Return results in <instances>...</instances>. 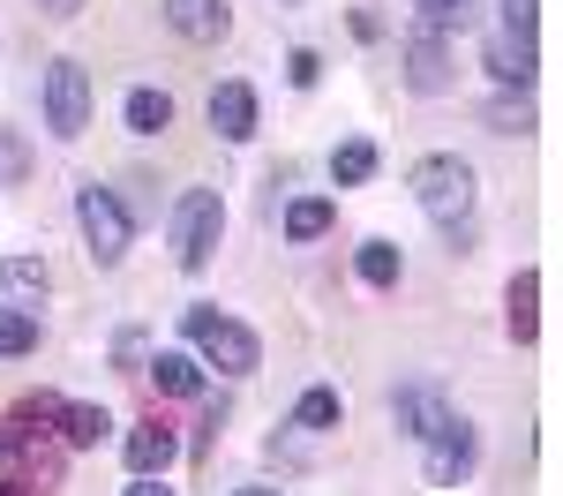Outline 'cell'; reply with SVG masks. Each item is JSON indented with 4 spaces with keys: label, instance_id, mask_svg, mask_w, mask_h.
Instances as JSON below:
<instances>
[{
    "label": "cell",
    "instance_id": "cell-25",
    "mask_svg": "<svg viewBox=\"0 0 563 496\" xmlns=\"http://www.w3.org/2000/svg\"><path fill=\"white\" fill-rule=\"evenodd\" d=\"M60 392H31V399H15V429H31V421H60Z\"/></svg>",
    "mask_w": 563,
    "mask_h": 496
},
{
    "label": "cell",
    "instance_id": "cell-10",
    "mask_svg": "<svg viewBox=\"0 0 563 496\" xmlns=\"http://www.w3.org/2000/svg\"><path fill=\"white\" fill-rule=\"evenodd\" d=\"M174 451H180V437L151 414V421H135L129 437H121V459H129V474H166L174 466Z\"/></svg>",
    "mask_w": 563,
    "mask_h": 496
},
{
    "label": "cell",
    "instance_id": "cell-27",
    "mask_svg": "<svg viewBox=\"0 0 563 496\" xmlns=\"http://www.w3.org/2000/svg\"><path fill=\"white\" fill-rule=\"evenodd\" d=\"M286 76H294V90H316V76H323V60H316L308 45H294V53H286Z\"/></svg>",
    "mask_w": 563,
    "mask_h": 496
},
{
    "label": "cell",
    "instance_id": "cell-21",
    "mask_svg": "<svg viewBox=\"0 0 563 496\" xmlns=\"http://www.w3.org/2000/svg\"><path fill=\"white\" fill-rule=\"evenodd\" d=\"M286 233H294V241L331 233V196H301V203H286Z\"/></svg>",
    "mask_w": 563,
    "mask_h": 496
},
{
    "label": "cell",
    "instance_id": "cell-30",
    "mask_svg": "<svg viewBox=\"0 0 563 496\" xmlns=\"http://www.w3.org/2000/svg\"><path fill=\"white\" fill-rule=\"evenodd\" d=\"M233 496H286V489H271V482H249V489H233Z\"/></svg>",
    "mask_w": 563,
    "mask_h": 496
},
{
    "label": "cell",
    "instance_id": "cell-17",
    "mask_svg": "<svg viewBox=\"0 0 563 496\" xmlns=\"http://www.w3.org/2000/svg\"><path fill=\"white\" fill-rule=\"evenodd\" d=\"M38 346V309H15V301H0V361L31 354Z\"/></svg>",
    "mask_w": 563,
    "mask_h": 496
},
{
    "label": "cell",
    "instance_id": "cell-13",
    "mask_svg": "<svg viewBox=\"0 0 563 496\" xmlns=\"http://www.w3.org/2000/svg\"><path fill=\"white\" fill-rule=\"evenodd\" d=\"M504 323H511V339H533L541 331V271H519L511 286H504Z\"/></svg>",
    "mask_w": 563,
    "mask_h": 496
},
{
    "label": "cell",
    "instance_id": "cell-9",
    "mask_svg": "<svg viewBox=\"0 0 563 496\" xmlns=\"http://www.w3.org/2000/svg\"><path fill=\"white\" fill-rule=\"evenodd\" d=\"M406 84L421 90V98L451 90V45H443V31H413L406 38Z\"/></svg>",
    "mask_w": 563,
    "mask_h": 496
},
{
    "label": "cell",
    "instance_id": "cell-2",
    "mask_svg": "<svg viewBox=\"0 0 563 496\" xmlns=\"http://www.w3.org/2000/svg\"><path fill=\"white\" fill-rule=\"evenodd\" d=\"M180 339H188L196 361L218 368V376H249V368L263 361L256 331H249V323H233V316H218V309H188V316H180Z\"/></svg>",
    "mask_w": 563,
    "mask_h": 496
},
{
    "label": "cell",
    "instance_id": "cell-16",
    "mask_svg": "<svg viewBox=\"0 0 563 496\" xmlns=\"http://www.w3.org/2000/svg\"><path fill=\"white\" fill-rule=\"evenodd\" d=\"M121 121H129L135 135L174 129V98H166V90H151V84H135V90H129V106H121Z\"/></svg>",
    "mask_w": 563,
    "mask_h": 496
},
{
    "label": "cell",
    "instance_id": "cell-6",
    "mask_svg": "<svg viewBox=\"0 0 563 496\" xmlns=\"http://www.w3.org/2000/svg\"><path fill=\"white\" fill-rule=\"evenodd\" d=\"M421 451H429V482H435V489H459V482L474 474V451H481L474 444V421H459V414H451Z\"/></svg>",
    "mask_w": 563,
    "mask_h": 496
},
{
    "label": "cell",
    "instance_id": "cell-19",
    "mask_svg": "<svg viewBox=\"0 0 563 496\" xmlns=\"http://www.w3.org/2000/svg\"><path fill=\"white\" fill-rule=\"evenodd\" d=\"M353 271H361V286H398V249L390 241H361L353 249Z\"/></svg>",
    "mask_w": 563,
    "mask_h": 496
},
{
    "label": "cell",
    "instance_id": "cell-15",
    "mask_svg": "<svg viewBox=\"0 0 563 496\" xmlns=\"http://www.w3.org/2000/svg\"><path fill=\"white\" fill-rule=\"evenodd\" d=\"M113 437V414L106 406H60V444L68 451H98Z\"/></svg>",
    "mask_w": 563,
    "mask_h": 496
},
{
    "label": "cell",
    "instance_id": "cell-22",
    "mask_svg": "<svg viewBox=\"0 0 563 496\" xmlns=\"http://www.w3.org/2000/svg\"><path fill=\"white\" fill-rule=\"evenodd\" d=\"M331 174H339V188H361V180L376 174V143H339V158H331Z\"/></svg>",
    "mask_w": 563,
    "mask_h": 496
},
{
    "label": "cell",
    "instance_id": "cell-5",
    "mask_svg": "<svg viewBox=\"0 0 563 496\" xmlns=\"http://www.w3.org/2000/svg\"><path fill=\"white\" fill-rule=\"evenodd\" d=\"M45 129L60 143H76L90 129V68L84 60H53L45 68Z\"/></svg>",
    "mask_w": 563,
    "mask_h": 496
},
{
    "label": "cell",
    "instance_id": "cell-28",
    "mask_svg": "<svg viewBox=\"0 0 563 496\" xmlns=\"http://www.w3.org/2000/svg\"><path fill=\"white\" fill-rule=\"evenodd\" d=\"M113 354H121V368H143V361H151V354H143V331H121V346H113Z\"/></svg>",
    "mask_w": 563,
    "mask_h": 496
},
{
    "label": "cell",
    "instance_id": "cell-8",
    "mask_svg": "<svg viewBox=\"0 0 563 496\" xmlns=\"http://www.w3.org/2000/svg\"><path fill=\"white\" fill-rule=\"evenodd\" d=\"M488 76H496L504 90H526V84H533V31L496 23V31H488Z\"/></svg>",
    "mask_w": 563,
    "mask_h": 496
},
{
    "label": "cell",
    "instance_id": "cell-12",
    "mask_svg": "<svg viewBox=\"0 0 563 496\" xmlns=\"http://www.w3.org/2000/svg\"><path fill=\"white\" fill-rule=\"evenodd\" d=\"M211 129L225 135V143H249V135H256V90L249 84H218L211 90Z\"/></svg>",
    "mask_w": 563,
    "mask_h": 496
},
{
    "label": "cell",
    "instance_id": "cell-23",
    "mask_svg": "<svg viewBox=\"0 0 563 496\" xmlns=\"http://www.w3.org/2000/svg\"><path fill=\"white\" fill-rule=\"evenodd\" d=\"M23 174H31V151H23V135L0 129V188H23Z\"/></svg>",
    "mask_w": 563,
    "mask_h": 496
},
{
    "label": "cell",
    "instance_id": "cell-31",
    "mask_svg": "<svg viewBox=\"0 0 563 496\" xmlns=\"http://www.w3.org/2000/svg\"><path fill=\"white\" fill-rule=\"evenodd\" d=\"M45 8H53V15H76V8H84V0H45Z\"/></svg>",
    "mask_w": 563,
    "mask_h": 496
},
{
    "label": "cell",
    "instance_id": "cell-11",
    "mask_svg": "<svg viewBox=\"0 0 563 496\" xmlns=\"http://www.w3.org/2000/svg\"><path fill=\"white\" fill-rule=\"evenodd\" d=\"M166 23H174L188 45H218L233 31V8H225V0H166Z\"/></svg>",
    "mask_w": 563,
    "mask_h": 496
},
{
    "label": "cell",
    "instance_id": "cell-26",
    "mask_svg": "<svg viewBox=\"0 0 563 496\" xmlns=\"http://www.w3.org/2000/svg\"><path fill=\"white\" fill-rule=\"evenodd\" d=\"M488 121H496V135H526V129H533L526 98H496V106H488Z\"/></svg>",
    "mask_w": 563,
    "mask_h": 496
},
{
    "label": "cell",
    "instance_id": "cell-14",
    "mask_svg": "<svg viewBox=\"0 0 563 496\" xmlns=\"http://www.w3.org/2000/svg\"><path fill=\"white\" fill-rule=\"evenodd\" d=\"M143 376H151L166 399H196V392H203V361H196V354H151V361H143Z\"/></svg>",
    "mask_w": 563,
    "mask_h": 496
},
{
    "label": "cell",
    "instance_id": "cell-29",
    "mask_svg": "<svg viewBox=\"0 0 563 496\" xmlns=\"http://www.w3.org/2000/svg\"><path fill=\"white\" fill-rule=\"evenodd\" d=\"M121 496H174V489H166V474H135Z\"/></svg>",
    "mask_w": 563,
    "mask_h": 496
},
{
    "label": "cell",
    "instance_id": "cell-7",
    "mask_svg": "<svg viewBox=\"0 0 563 496\" xmlns=\"http://www.w3.org/2000/svg\"><path fill=\"white\" fill-rule=\"evenodd\" d=\"M390 421H398L413 444H429L435 429L451 421V399H443L435 384H398V392H390Z\"/></svg>",
    "mask_w": 563,
    "mask_h": 496
},
{
    "label": "cell",
    "instance_id": "cell-20",
    "mask_svg": "<svg viewBox=\"0 0 563 496\" xmlns=\"http://www.w3.org/2000/svg\"><path fill=\"white\" fill-rule=\"evenodd\" d=\"M0 294L38 301V294H45V264H38V256H0Z\"/></svg>",
    "mask_w": 563,
    "mask_h": 496
},
{
    "label": "cell",
    "instance_id": "cell-18",
    "mask_svg": "<svg viewBox=\"0 0 563 496\" xmlns=\"http://www.w3.org/2000/svg\"><path fill=\"white\" fill-rule=\"evenodd\" d=\"M339 414H346V406H339L331 384H308L301 406H294V429H339Z\"/></svg>",
    "mask_w": 563,
    "mask_h": 496
},
{
    "label": "cell",
    "instance_id": "cell-3",
    "mask_svg": "<svg viewBox=\"0 0 563 496\" xmlns=\"http://www.w3.org/2000/svg\"><path fill=\"white\" fill-rule=\"evenodd\" d=\"M76 225H84V241H90V264H121L129 256V241H135V219H129V203L113 196V188H76Z\"/></svg>",
    "mask_w": 563,
    "mask_h": 496
},
{
    "label": "cell",
    "instance_id": "cell-4",
    "mask_svg": "<svg viewBox=\"0 0 563 496\" xmlns=\"http://www.w3.org/2000/svg\"><path fill=\"white\" fill-rule=\"evenodd\" d=\"M218 233H225V203L218 188H188L174 211V264L180 271H203L218 256Z\"/></svg>",
    "mask_w": 563,
    "mask_h": 496
},
{
    "label": "cell",
    "instance_id": "cell-24",
    "mask_svg": "<svg viewBox=\"0 0 563 496\" xmlns=\"http://www.w3.org/2000/svg\"><path fill=\"white\" fill-rule=\"evenodd\" d=\"M421 8V31H451V23H466L481 0H413Z\"/></svg>",
    "mask_w": 563,
    "mask_h": 496
},
{
    "label": "cell",
    "instance_id": "cell-1",
    "mask_svg": "<svg viewBox=\"0 0 563 496\" xmlns=\"http://www.w3.org/2000/svg\"><path fill=\"white\" fill-rule=\"evenodd\" d=\"M406 188H413V203H421L443 233H451V225H474V166H466V158L435 151V158H421V166L406 174Z\"/></svg>",
    "mask_w": 563,
    "mask_h": 496
}]
</instances>
